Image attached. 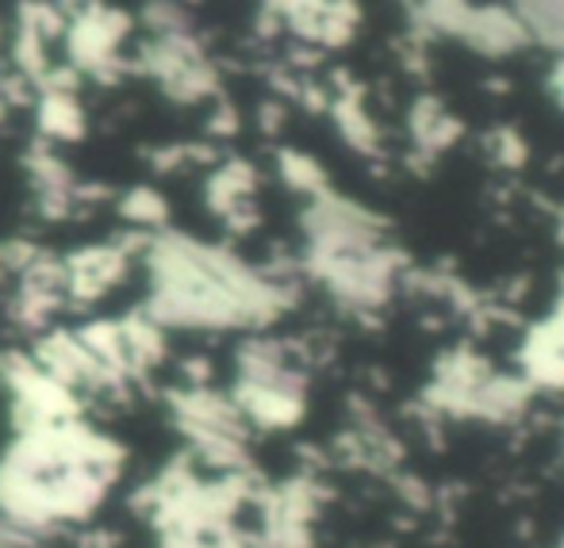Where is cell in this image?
<instances>
[{
    "instance_id": "6da1fadb",
    "label": "cell",
    "mask_w": 564,
    "mask_h": 548,
    "mask_svg": "<svg viewBox=\"0 0 564 548\" xmlns=\"http://www.w3.org/2000/svg\"><path fill=\"white\" fill-rule=\"evenodd\" d=\"M35 131L43 146H58V142H82L89 131V119L77 100V92H39L35 97Z\"/></svg>"
},
{
    "instance_id": "7a4b0ae2",
    "label": "cell",
    "mask_w": 564,
    "mask_h": 548,
    "mask_svg": "<svg viewBox=\"0 0 564 548\" xmlns=\"http://www.w3.org/2000/svg\"><path fill=\"white\" fill-rule=\"evenodd\" d=\"M116 211L139 234H162V230H170V204H165V196L158 188L147 185L131 188V193H123L116 200Z\"/></svg>"
}]
</instances>
